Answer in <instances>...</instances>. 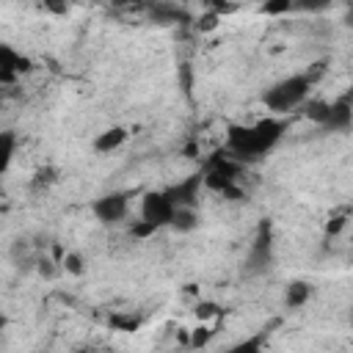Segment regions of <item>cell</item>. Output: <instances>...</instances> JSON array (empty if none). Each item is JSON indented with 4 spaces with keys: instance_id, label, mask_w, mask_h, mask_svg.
Listing matches in <instances>:
<instances>
[{
    "instance_id": "d4e9b609",
    "label": "cell",
    "mask_w": 353,
    "mask_h": 353,
    "mask_svg": "<svg viewBox=\"0 0 353 353\" xmlns=\"http://www.w3.org/2000/svg\"><path fill=\"white\" fill-rule=\"evenodd\" d=\"M345 223H347V221H345V215H336L334 221H328V234H336V232H339Z\"/></svg>"
},
{
    "instance_id": "5bb4252c",
    "label": "cell",
    "mask_w": 353,
    "mask_h": 353,
    "mask_svg": "<svg viewBox=\"0 0 353 353\" xmlns=\"http://www.w3.org/2000/svg\"><path fill=\"white\" fill-rule=\"evenodd\" d=\"M14 149H17V135L11 130H3L0 132V171H8L14 160Z\"/></svg>"
},
{
    "instance_id": "4fadbf2b",
    "label": "cell",
    "mask_w": 353,
    "mask_h": 353,
    "mask_svg": "<svg viewBox=\"0 0 353 353\" xmlns=\"http://www.w3.org/2000/svg\"><path fill=\"white\" fill-rule=\"evenodd\" d=\"M328 105H331V102H325V99H306L301 108H303V116H306L309 121H314L317 127H323V121H325V116H328Z\"/></svg>"
},
{
    "instance_id": "8992f818",
    "label": "cell",
    "mask_w": 353,
    "mask_h": 353,
    "mask_svg": "<svg viewBox=\"0 0 353 353\" xmlns=\"http://www.w3.org/2000/svg\"><path fill=\"white\" fill-rule=\"evenodd\" d=\"M350 124H353V97L345 94L328 105V116L323 121V130L345 132V130H350Z\"/></svg>"
},
{
    "instance_id": "d6986e66",
    "label": "cell",
    "mask_w": 353,
    "mask_h": 353,
    "mask_svg": "<svg viewBox=\"0 0 353 353\" xmlns=\"http://www.w3.org/2000/svg\"><path fill=\"white\" fill-rule=\"evenodd\" d=\"M154 232H157V226L149 223V221H143V218L132 223V237H141V240H143V237H152Z\"/></svg>"
},
{
    "instance_id": "e0dca14e",
    "label": "cell",
    "mask_w": 353,
    "mask_h": 353,
    "mask_svg": "<svg viewBox=\"0 0 353 353\" xmlns=\"http://www.w3.org/2000/svg\"><path fill=\"white\" fill-rule=\"evenodd\" d=\"M210 336H212V331H210V325H204V320H201V325L193 328V334H190V345H193V347H204V345L210 342Z\"/></svg>"
},
{
    "instance_id": "9a60e30c",
    "label": "cell",
    "mask_w": 353,
    "mask_h": 353,
    "mask_svg": "<svg viewBox=\"0 0 353 353\" xmlns=\"http://www.w3.org/2000/svg\"><path fill=\"white\" fill-rule=\"evenodd\" d=\"M61 268L66 270V273H72V276H80L85 268H83V256L80 254H74V251H66L63 256H61Z\"/></svg>"
},
{
    "instance_id": "603a6c76",
    "label": "cell",
    "mask_w": 353,
    "mask_h": 353,
    "mask_svg": "<svg viewBox=\"0 0 353 353\" xmlns=\"http://www.w3.org/2000/svg\"><path fill=\"white\" fill-rule=\"evenodd\" d=\"M52 179H55V171L52 168H41L39 176H36V185H50Z\"/></svg>"
},
{
    "instance_id": "3957f363",
    "label": "cell",
    "mask_w": 353,
    "mask_h": 353,
    "mask_svg": "<svg viewBox=\"0 0 353 353\" xmlns=\"http://www.w3.org/2000/svg\"><path fill=\"white\" fill-rule=\"evenodd\" d=\"M237 174H240V165H237L232 157H218V160L207 168V174H204V188L234 199V196H240Z\"/></svg>"
},
{
    "instance_id": "8fae6325",
    "label": "cell",
    "mask_w": 353,
    "mask_h": 353,
    "mask_svg": "<svg viewBox=\"0 0 353 353\" xmlns=\"http://www.w3.org/2000/svg\"><path fill=\"white\" fill-rule=\"evenodd\" d=\"M312 298V284L309 281H290L287 290H284V306L287 309H301L303 303H309Z\"/></svg>"
},
{
    "instance_id": "7a4b0ae2",
    "label": "cell",
    "mask_w": 353,
    "mask_h": 353,
    "mask_svg": "<svg viewBox=\"0 0 353 353\" xmlns=\"http://www.w3.org/2000/svg\"><path fill=\"white\" fill-rule=\"evenodd\" d=\"M312 83H314V80H312L306 72H301V74H290V77L273 83V85L262 94V102H265V108H268L273 116H284V113L301 108V105L309 99Z\"/></svg>"
},
{
    "instance_id": "ac0fdd59",
    "label": "cell",
    "mask_w": 353,
    "mask_h": 353,
    "mask_svg": "<svg viewBox=\"0 0 353 353\" xmlns=\"http://www.w3.org/2000/svg\"><path fill=\"white\" fill-rule=\"evenodd\" d=\"M110 323L116 328H121V331H135L138 328V317H132V314H113Z\"/></svg>"
},
{
    "instance_id": "30bf717a",
    "label": "cell",
    "mask_w": 353,
    "mask_h": 353,
    "mask_svg": "<svg viewBox=\"0 0 353 353\" xmlns=\"http://www.w3.org/2000/svg\"><path fill=\"white\" fill-rule=\"evenodd\" d=\"M270 254H273L270 229L262 223V226H259V234H256V240H254V245H251V256H248V265H251V270H262V268H268V262H270Z\"/></svg>"
},
{
    "instance_id": "52a82bcc",
    "label": "cell",
    "mask_w": 353,
    "mask_h": 353,
    "mask_svg": "<svg viewBox=\"0 0 353 353\" xmlns=\"http://www.w3.org/2000/svg\"><path fill=\"white\" fill-rule=\"evenodd\" d=\"M28 69H30V61L22 52H17L11 44H0V83L8 85Z\"/></svg>"
},
{
    "instance_id": "2e32d148",
    "label": "cell",
    "mask_w": 353,
    "mask_h": 353,
    "mask_svg": "<svg viewBox=\"0 0 353 353\" xmlns=\"http://www.w3.org/2000/svg\"><path fill=\"white\" fill-rule=\"evenodd\" d=\"M292 6H295V0H265V3H262V14H268V17H281V14H287Z\"/></svg>"
},
{
    "instance_id": "44dd1931",
    "label": "cell",
    "mask_w": 353,
    "mask_h": 353,
    "mask_svg": "<svg viewBox=\"0 0 353 353\" xmlns=\"http://www.w3.org/2000/svg\"><path fill=\"white\" fill-rule=\"evenodd\" d=\"M44 8H47L50 14H58V17H63V14L69 11V0H44Z\"/></svg>"
},
{
    "instance_id": "7402d4cb",
    "label": "cell",
    "mask_w": 353,
    "mask_h": 353,
    "mask_svg": "<svg viewBox=\"0 0 353 353\" xmlns=\"http://www.w3.org/2000/svg\"><path fill=\"white\" fill-rule=\"evenodd\" d=\"M331 0H295V6H301V8H309V11H320V8H325Z\"/></svg>"
},
{
    "instance_id": "6da1fadb",
    "label": "cell",
    "mask_w": 353,
    "mask_h": 353,
    "mask_svg": "<svg viewBox=\"0 0 353 353\" xmlns=\"http://www.w3.org/2000/svg\"><path fill=\"white\" fill-rule=\"evenodd\" d=\"M281 132H284V121L279 119H259L254 124H243V127H229V152L237 157V160H259L265 157L279 141H281Z\"/></svg>"
},
{
    "instance_id": "484cf974",
    "label": "cell",
    "mask_w": 353,
    "mask_h": 353,
    "mask_svg": "<svg viewBox=\"0 0 353 353\" xmlns=\"http://www.w3.org/2000/svg\"><path fill=\"white\" fill-rule=\"evenodd\" d=\"M262 345V336H256V339H248V342H240L237 345V350H256Z\"/></svg>"
},
{
    "instance_id": "277c9868",
    "label": "cell",
    "mask_w": 353,
    "mask_h": 353,
    "mask_svg": "<svg viewBox=\"0 0 353 353\" xmlns=\"http://www.w3.org/2000/svg\"><path fill=\"white\" fill-rule=\"evenodd\" d=\"M174 212H176V204L168 196V190H149L141 199V218L149 221V223H154L157 229L160 226H171Z\"/></svg>"
},
{
    "instance_id": "9c48e42d",
    "label": "cell",
    "mask_w": 353,
    "mask_h": 353,
    "mask_svg": "<svg viewBox=\"0 0 353 353\" xmlns=\"http://www.w3.org/2000/svg\"><path fill=\"white\" fill-rule=\"evenodd\" d=\"M127 138H130L127 127L113 124V127H108V130L97 132V135H94V141H91V146H94V152H99V154H110V152L121 149V146L127 143Z\"/></svg>"
},
{
    "instance_id": "cb8c5ba5",
    "label": "cell",
    "mask_w": 353,
    "mask_h": 353,
    "mask_svg": "<svg viewBox=\"0 0 353 353\" xmlns=\"http://www.w3.org/2000/svg\"><path fill=\"white\" fill-rule=\"evenodd\" d=\"M201 3H204V6L210 8V11H218V14L229 8V3H226V0H201Z\"/></svg>"
},
{
    "instance_id": "ffe728a7",
    "label": "cell",
    "mask_w": 353,
    "mask_h": 353,
    "mask_svg": "<svg viewBox=\"0 0 353 353\" xmlns=\"http://www.w3.org/2000/svg\"><path fill=\"white\" fill-rule=\"evenodd\" d=\"M218 314V306L212 303V301H199L196 303V317L199 320H210V317H215Z\"/></svg>"
},
{
    "instance_id": "ba28073f",
    "label": "cell",
    "mask_w": 353,
    "mask_h": 353,
    "mask_svg": "<svg viewBox=\"0 0 353 353\" xmlns=\"http://www.w3.org/2000/svg\"><path fill=\"white\" fill-rule=\"evenodd\" d=\"M201 188H204V174H193V176L176 182L174 188H168V196L174 199L176 207H196Z\"/></svg>"
},
{
    "instance_id": "5b68a950",
    "label": "cell",
    "mask_w": 353,
    "mask_h": 353,
    "mask_svg": "<svg viewBox=\"0 0 353 353\" xmlns=\"http://www.w3.org/2000/svg\"><path fill=\"white\" fill-rule=\"evenodd\" d=\"M91 210H94L97 221H102V223H119L127 215V210H130V199H127V193H105V196H99L91 204Z\"/></svg>"
},
{
    "instance_id": "7c38bea8",
    "label": "cell",
    "mask_w": 353,
    "mask_h": 353,
    "mask_svg": "<svg viewBox=\"0 0 353 353\" xmlns=\"http://www.w3.org/2000/svg\"><path fill=\"white\" fill-rule=\"evenodd\" d=\"M196 226H199L196 207H176L174 221H171V229H176V232H193Z\"/></svg>"
}]
</instances>
